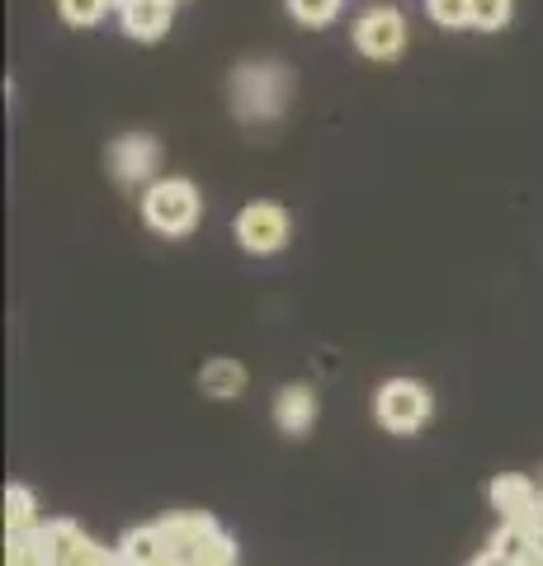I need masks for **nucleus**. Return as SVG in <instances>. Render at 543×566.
<instances>
[{"label": "nucleus", "instance_id": "1", "mask_svg": "<svg viewBox=\"0 0 543 566\" xmlns=\"http://www.w3.org/2000/svg\"><path fill=\"white\" fill-rule=\"evenodd\" d=\"M199 189L189 180H152L143 193V218L161 237H189L199 227Z\"/></svg>", "mask_w": 543, "mask_h": 566}, {"label": "nucleus", "instance_id": "2", "mask_svg": "<svg viewBox=\"0 0 543 566\" xmlns=\"http://www.w3.org/2000/svg\"><path fill=\"white\" fill-rule=\"evenodd\" d=\"M289 104V71L279 62H255V66H241L232 76V109L241 118H274L279 109Z\"/></svg>", "mask_w": 543, "mask_h": 566}, {"label": "nucleus", "instance_id": "3", "mask_svg": "<svg viewBox=\"0 0 543 566\" xmlns=\"http://www.w3.org/2000/svg\"><path fill=\"white\" fill-rule=\"evenodd\" d=\"M430 411H435L430 392H426L420 382H411V378L383 382L378 397H374V416H378V424H383L388 434H416L420 424L430 420Z\"/></svg>", "mask_w": 543, "mask_h": 566}, {"label": "nucleus", "instance_id": "4", "mask_svg": "<svg viewBox=\"0 0 543 566\" xmlns=\"http://www.w3.org/2000/svg\"><path fill=\"white\" fill-rule=\"evenodd\" d=\"M218 520L208 510H180V515L161 520V538H166V566H199L203 543L218 534Z\"/></svg>", "mask_w": 543, "mask_h": 566}, {"label": "nucleus", "instance_id": "5", "mask_svg": "<svg viewBox=\"0 0 543 566\" xmlns=\"http://www.w3.org/2000/svg\"><path fill=\"white\" fill-rule=\"evenodd\" d=\"M237 241L247 245L251 255H274V251H284L289 245V212L270 203V199H255L241 208V218H237Z\"/></svg>", "mask_w": 543, "mask_h": 566}, {"label": "nucleus", "instance_id": "6", "mask_svg": "<svg viewBox=\"0 0 543 566\" xmlns=\"http://www.w3.org/2000/svg\"><path fill=\"white\" fill-rule=\"evenodd\" d=\"M355 48L364 52V57L374 62H393L401 48H407V20L393 10V6H374L359 14L355 24Z\"/></svg>", "mask_w": 543, "mask_h": 566}, {"label": "nucleus", "instance_id": "7", "mask_svg": "<svg viewBox=\"0 0 543 566\" xmlns=\"http://www.w3.org/2000/svg\"><path fill=\"white\" fill-rule=\"evenodd\" d=\"M539 495L543 491L520 472H501V476H492V486H487V501H492L501 524H520V528L539 524Z\"/></svg>", "mask_w": 543, "mask_h": 566}, {"label": "nucleus", "instance_id": "8", "mask_svg": "<svg viewBox=\"0 0 543 566\" xmlns=\"http://www.w3.org/2000/svg\"><path fill=\"white\" fill-rule=\"evenodd\" d=\"M156 166H161V147H156V137H147V133H124L109 147V170L118 185H143V180H152Z\"/></svg>", "mask_w": 543, "mask_h": 566}, {"label": "nucleus", "instance_id": "9", "mask_svg": "<svg viewBox=\"0 0 543 566\" xmlns=\"http://www.w3.org/2000/svg\"><path fill=\"white\" fill-rule=\"evenodd\" d=\"M312 420H317V392H312V387L293 382V387H284V392L274 397V424L284 434H307Z\"/></svg>", "mask_w": 543, "mask_h": 566}, {"label": "nucleus", "instance_id": "10", "mask_svg": "<svg viewBox=\"0 0 543 566\" xmlns=\"http://www.w3.org/2000/svg\"><path fill=\"white\" fill-rule=\"evenodd\" d=\"M124 29L133 39L156 43L170 33V0H128L124 6Z\"/></svg>", "mask_w": 543, "mask_h": 566}, {"label": "nucleus", "instance_id": "11", "mask_svg": "<svg viewBox=\"0 0 543 566\" xmlns=\"http://www.w3.org/2000/svg\"><path fill=\"white\" fill-rule=\"evenodd\" d=\"M118 557L124 566H166V538H161V524H137L118 543Z\"/></svg>", "mask_w": 543, "mask_h": 566}, {"label": "nucleus", "instance_id": "12", "mask_svg": "<svg viewBox=\"0 0 543 566\" xmlns=\"http://www.w3.org/2000/svg\"><path fill=\"white\" fill-rule=\"evenodd\" d=\"M247 368H241L237 359H208L199 368V387H203V397H213V401H232L247 392Z\"/></svg>", "mask_w": 543, "mask_h": 566}, {"label": "nucleus", "instance_id": "13", "mask_svg": "<svg viewBox=\"0 0 543 566\" xmlns=\"http://www.w3.org/2000/svg\"><path fill=\"white\" fill-rule=\"evenodd\" d=\"M39 528V501H33L29 486H6V534H29Z\"/></svg>", "mask_w": 543, "mask_h": 566}, {"label": "nucleus", "instance_id": "14", "mask_svg": "<svg viewBox=\"0 0 543 566\" xmlns=\"http://www.w3.org/2000/svg\"><path fill=\"white\" fill-rule=\"evenodd\" d=\"M487 553H497L505 562H520L524 553H530V528L520 524H497V534L487 538Z\"/></svg>", "mask_w": 543, "mask_h": 566}, {"label": "nucleus", "instance_id": "15", "mask_svg": "<svg viewBox=\"0 0 543 566\" xmlns=\"http://www.w3.org/2000/svg\"><path fill=\"white\" fill-rule=\"evenodd\" d=\"M289 14L307 29H326L341 14V0H289Z\"/></svg>", "mask_w": 543, "mask_h": 566}, {"label": "nucleus", "instance_id": "16", "mask_svg": "<svg viewBox=\"0 0 543 566\" xmlns=\"http://www.w3.org/2000/svg\"><path fill=\"white\" fill-rule=\"evenodd\" d=\"M511 0H472V29H482V33H497L511 24Z\"/></svg>", "mask_w": 543, "mask_h": 566}, {"label": "nucleus", "instance_id": "17", "mask_svg": "<svg viewBox=\"0 0 543 566\" xmlns=\"http://www.w3.org/2000/svg\"><path fill=\"white\" fill-rule=\"evenodd\" d=\"M440 29H472V0H426Z\"/></svg>", "mask_w": 543, "mask_h": 566}, {"label": "nucleus", "instance_id": "18", "mask_svg": "<svg viewBox=\"0 0 543 566\" xmlns=\"http://www.w3.org/2000/svg\"><path fill=\"white\" fill-rule=\"evenodd\" d=\"M58 10H62V20H66V24L91 29V24H100V20H104L109 0H58Z\"/></svg>", "mask_w": 543, "mask_h": 566}, {"label": "nucleus", "instance_id": "19", "mask_svg": "<svg viewBox=\"0 0 543 566\" xmlns=\"http://www.w3.org/2000/svg\"><path fill=\"white\" fill-rule=\"evenodd\" d=\"M468 566H515V562H505V557H497V553H482V557H472Z\"/></svg>", "mask_w": 543, "mask_h": 566}, {"label": "nucleus", "instance_id": "20", "mask_svg": "<svg viewBox=\"0 0 543 566\" xmlns=\"http://www.w3.org/2000/svg\"><path fill=\"white\" fill-rule=\"evenodd\" d=\"M530 547H534V553H539V557H543V520H539V524H534V528H530Z\"/></svg>", "mask_w": 543, "mask_h": 566}, {"label": "nucleus", "instance_id": "21", "mask_svg": "<svg viewBox=\"0 0 543 566\" xmlns=\"http://www.w3.org/2000/svg\"><path fill=\"white\" fill-rule=\"evenodd\" d=\"M109 6H118V10H124V6H128V0H109Z\"/></svg>", "mask_w": 543, "mask_h": 566}, {"label": "nucleus", "instance_id": "22", "mask_svg": "<svg viewBox=\"0 0 543 566\" xmlns=\"http://www.w3.org/2000/svg\"><path fill=\"white\" fill-rule=\"evenodd\" d=\"M539 520H543V495H539Z\"/></svg>", "mask_w": 543, "mask_h": 566}, {"label": "nucleus", "instance_id": "23", "mask_svg": "<svg viewBox=\"0 0 543 566\" xmlns=\"http://www.w3.org/2000/svg\"><path fill=\"white\" fill-rule=\"evenodd\" d=\"M170 6H175V0H170Z\"/></svg>", "mask_w": 543, "mask_h": 566}]
</instances>
